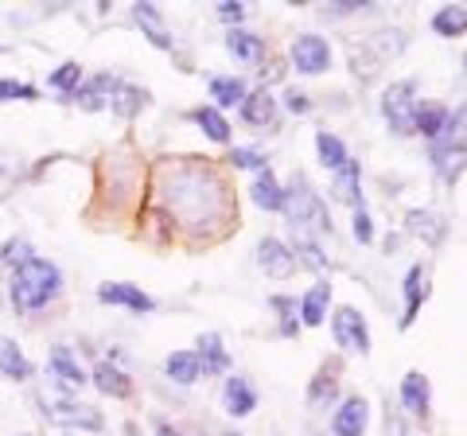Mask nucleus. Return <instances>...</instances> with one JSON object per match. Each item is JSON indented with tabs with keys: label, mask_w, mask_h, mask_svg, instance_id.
<instances>
[{
	"label": "nucleus",
	"mask_w": 467,
	"mask_h": 436,
	"mask_svg": "<svg viewBox=\"0 0 467 436\" xmlns=\"http://www.w3.org/2000/svg\"><path fill=\"white\" fill-rule=\"evenodd\" d=\"M55 90H63V94H78V82H82V67L78 63H63L55 70V75L47 78Z\"/></svg>",
	"instance_id": "72a5a7b5"
},
{
	"label": "nucleus",
	"mask_w": 467,
	"mask_h": 436,
	"mask_svg": "<svg viewBox=\"0 0 467 436\" xmlns=\"http://www.w3.org/2000/svg\"><path fill=\"white\" fill-rule=\"evenodd\" d=\"M339 367L335 362H327V367H319V374L312 378V386H308V405L312 410H327V405L339 398Z\"/></svg>",
	"instance_id": "dca6fc26"
},
{
	"label": "nucleus",
	"mask_w": 467,
	"mask_h": 436,
	"mask_svg": "<svg viewBox=\"0 0 467 436\" xmlns=\"http://www.w3.org/2000/svg\"><path fill=\"white\" fill-rule=\"evenodd\" d=\"M195 358H199L202 374H226V370H230V355H226L223 336H218V331H207V336H199Z\"/></svg>",
	"instance_id": "4468645a"
},
{
	"label": "nucleus",
	"mask_w": 467,
	"mask_h": 436,
	"mask_svg": "<svg viewBox=\"0 0 467 436\" xmlns=\"http://www.w3.org/2000/svg\"><path fill=\"white\" fill-rule=\"evenodd\" d=\"M285 106L292 109V113H308L312 109V101H308V94H300V90H288V101Z\"/></svg>",
	"instance_id": "a19ab883"
},
{
	"label": "nucleus",
	"mask_w": 467,
	"mask_h": 436,
	"mask_svg": "<svg viewBox=\"0 0 467 436\" xmlns=\"http://www.w3.org/2000/svg\"><path fill=\"white\" fill-rule=\"evenodd\" d=\"M27 257H36L32 245H27V238H8L5 245H0V261H5V265H12V269L24 265Z\"/></svg>",
	"instance_id": "f704fd0d"
},
{
	"label": "nucleus",
	"mask_w": 467,
	"mask_h": 436,
	"mask_svg": "<svg viewBox=\"0 0 467 436\" xmlns=\"http://www.w3.org/2000/svg\"><path fill=\"white\" fill-rule=\"evenodd\" d=\"M192 121H195L211 140H218V144L230 140V125H226V118H223V113H218L214 106H199V109L192 113Z\"/></svg>",
	"instance_id": "7c9ffc66"
},
{
	"label": "nucleus",
	"mask_w": 467,
	"mask_h": 436,
	"mask_svg": "<svg viewBox=\"0 0 467 436\" xmlns=\"http://www.w3.org/2000/svg\"><path fill=\"white\" fill-rule=\"evenodd\" d=\"M417 82L401 78L382 94V118L398 137H413V118H417Z\"/></svg>",
	"instance_id": "7ed1b4c3"
},
{
	"label": "nucleus",
	"mask_w": 467,
	"mask_h": 436,
	"mask_svg": "<svg viewBox=\"0 0 467 436\" xmlns=\"http://www.w3.org/2000/svg\"><path fill=\"white\" fill-rule=\"evenodd\" d=\"M43 417L55 420V425H67V429H90V432L101 429V413L82 401H51V405H43Z\"/></svg>",
	"instance_id": "0eeeda50"
},
{
	"label": "nucleus",
	"mask_w": 467,
	"mask_h": 436,
	"mask_svg": "<svg viewBox=\"0 0 467 436\" xmlns=\"http://www.w3.org/2000/svg\"><path fill=\"white\" fill-rule=\"evenodd\" d=\"M358 180H362V171H358V160H347V164L335 171V199H343L350 202V207H362V192H358Z\"/></svg>",
	"instance_id": "4be33fe9"
},
{
	"label": "nucleus",
	"mask_w": 467,
	"mask_h": 436,
	"mask_svg": "<svg viewBox=\"0 0 467 436\" xmlns=\"http://www.w3.org/2000/svg\"><path fill=\"white\" fill-rule=\"evenodd\" d=\"M90 382L101 389V394H109V398H129V394H133V378H129L125 370H117L113 362H98Z\"/></svg>",
	"instance_id": "f3484780"
},
{
	"label": "nucleus",
	"mask_w": 467,
	"mask_h": 436,
	"mask_svg": "<svg viewBox=\"0 0 467 436\" xmlns=\"http://www.w3.org/2000/svg\"><path fill=\"white\" fill-rule=\"evenodd\" d=\"M327 304H331V285H327V281L312 285L308 293H304V304H300L304 324H308V327H319V324H324V319H327Z\"/></svg>",
	"instance_id": "6ab92c4d"
},
{
	"label": "nucleus",
	"mask_w": 467,
	"mask_h": 436,
	"mask_svg": "<svg viewBox=\"0 0 467 436\" xmlns=\"http://www.w3.org/2000/svg\"><path fill=\"white\" fill-rule=\"evenodd\" d=\"M273 308L281 312V331H285V336H296L300 324H296V319H292V308H296V304H292L288 296H273Z\"/></svg>",
	"instance_id": "4c0bfd02"
},
{
	"label": "nucleus",
	"mask_w": 467,
	"mask_h": 436,
	"mask_svg": "<svg viewBox=\"0 0 467 436\" xmlns=\"http://www.w3.org/2000/svg\"><path fill=\"white\" fill-rule=\"evenodd\" d=\"M257 261H261V269H265L269 277H288V273L296 269V254H292L281 238H261Z\"/></svg>",
	"instance_id": "9b49d317"
},
{
	"label": "nucleus",
	"mask_w": 467,
	"mask_h": 436,
	"mask_svg": "<svg viewBox=\"0 0 467 436\" xmlns=\"http://www.w3.org/2000/svg\"><path fill=\"white\" fill-rule=\"evenodd\" d=\"M355 238L367 245V242H374V226H370V214H367V207H355Z\"/></svg>",
	"instance_id": "ea45409f"
},
{
	"label": "nucleus",
	"mask_w": 467,
	"mask_h": 436,
	"mask_svg": "<svg viewBox=\"0 0 467 436\" xmlns=\"http://www.w3.org/2000/svg\"><path fill=\"white\" fill-rule=\"evenodd\" d=\"M211 98H214V109L218 106H242L245 101V82L234 78V75H218V78H211Z\"/></svg>",
	"instance_id": "c85d7f7f"
},
{
	"label": "nucleus",
	"mask_w": 467,
	"mask_h": 436,
	"mask_svg": "<svg viewBox=\"0 0 467 436\" xmlns=\"http://www.w3.org/2000/svg\"><path fill=\"white\" fill-rule=\"evenodd\" d=\"M133 16H137V20L144 24V36H149V39L156 43V47H164V51L171 47L168 32H164V27H160V12H156L152 5H137V8H133Z\"/></svg>",
	"instance_id": "473e14b6"
},
{
	"label": "nucleus",
	"mask_w": 467,
	"mask_h": 436,
	"mask_svg": "<svg viewBox=\"0 0 467 436\" xmlns=\"http://www.w3.org/2000/svg\"><path fill=\"white\" fill-rule=\"evenodd\" d=\"M230 164H234V168H257V171L269 168L265 156H261L257 149H234V152H230Z\"/></svg>",
	"instance_id": "e433bc0d"
},
{
	"label": "nucleus",
	"mask_w": 467,
	"mask_h": 436,
	"mask_svg": "<svg viewBox=\"0 0 467 436\" xmlns=\"http://www.w3.org/2000/svg\"><path fill=\"white\" fill-rule=\"evenodd\" d=\"M401 401H405V410L420 417V420H429V410H432V389H429V378L420 374V370H409L401 378Z\"/></svg>",
	"instance_id": "9d476101"
},
{
	"label": "nucleus",
	"mask_w": 467,
	"mask_h": 436,
	"mask_svg": "<svg viewBox=\"0 0 467 436\" xmlns=\"http://www.w3.org/2000/svg\"><path fill=\"white\" fill-rule=\"evenodd\" d=\"M429 156H432L436 176L444 183H456L463 176V168H467V109L456 113V118H448L444 133L432 140Z\"/></svg>",
	"instance_id": "f03ea898"
},
{
	"label": "nucleus",
	"mask_w": 467,
	"mask_h": 436,
	"mask_svg": "<svg viewBox=\"0 0 467 436\" xmlns=\"http://www.w3.org/2000/svg\"><path fill=\"white\" fill-rule=\"evenodd\" d=\"M0 374L12 378V382H27L32 378V362H27V355L12 339H0Z\"/></svg>",
	"instance_id": "412c9836"
},
{
	"label": "nucleus",
	"mask_w": 467,
	"mask_h": 436,
	"mask_svg": "<svg viewBox=\"0 0 467 436\" xmlns=\"http://www.w3.org/2000/svg\"><path fill=\"white\" fill-rule=\"evenodd\" d=\"M164 374L171 378V382H180V386H192V382H199L202 367H199L195 351H171L164 358Z\"/></svg>",
	"instance_id": "aec40b11"
},
{
	"label": "nucleus",
	"mask_w": 467,
	"mask_h": 436,
	"mask_svg": "<svg viewBox=\"0 0 467 436\" xmlns=\"http://www.w3.org/2000/svg\"><path fill=\"white\" fill-rule=\"evenodd\" d=\"M292 226H316V230H331V218H327V207L308 183H292V192H285V207Z\"/></svg>",
	"instance_id": "20e7f679"
},
{
	"label": "nucleus",
	"mask_w": 467,
	"mask_h": 436,
	"mask_svg": "<svg viewBox=\"0 0 467 436\" xmlns=\"http://www.w3.org/2000/svg\"><path fill=\"white\" fill-rule=\"evenodd\" d=\"M429 296V265H409L405 273V316H401V327H409L417 319V308H420V300Z\"/></svg>",
	"instance_id": "f8f14e48"
},
{
	"label": "nucleus",
	"mask_w": 467,
	"mask_h": 436,
	"mask_svg": "<svg viewBox=\"0 0 467 436\" xmlns=\"http://www.w3.org/2000/svg\"><path fill=\"white\" fill-rule=\"evenodd\" d=\"M242 118L257 125V129H269L276 121V98L269 90H257V94H245L242 101Z\"/></svg>",
	"instance_id": "a211bd4d"
},
{
	"label": "nucleus",
	"mask_w": 467,
	"mask_h": 436,
	"mask_svg": "<svg viewBox=\"0 0 467 436\" xmlns=\"http://www.w3.org/2000/svg\"><path fill=\"white\" fill-rule=\"evenodd\" d=\"M98 300L101 304H117V308H129V312H152L156 308V300L149 293H140L137 285H121V281L101 285L98 288Z\"/></svg>",
	"instance_id": "6e6552de"
},
{
	"label": "nucleus",
	"mask_w": 467,
	"mask_h": 436,
	"mask_svg": "<svg viewBox=\"0 0 467 436\" xmlns=\"http://www.w3.org/2000/svg\"><path fill=\"white\" fill-rule=\"evenodd\" d=\"M113 90H117V78L113 75H98V78L86 82L75 98H82L86 109H101V106H106V98H113Z\"/></svg>",
	"instance_id": "c756f323"
},
{
	"label": "nucleus",
	"mask_w": 467,
	"mask_h": 436,
	"mask_svg": "<svg viewBox=\"0 0 467 436\" xmlns=\"http://www.w3.org/2000/svg\"><path fill=\"white\" fill-rule=\"evenodd\" d=\"M331 331H335V343H339L347 355H370V327L355 308H347V304L335 308Z\"/></svg>",
	"instance_id": "39448f33"
},
{
	"label": "nucleus",
	"mask_w": 467,
	"mask_h": 436,
	"mask_svg": "<svg viewBox=\"0 0 467 436\" xmlns=\"http://www.w3.org/2000/svg\"><path fill=\"white\" fill-rule=\"evenodd\" d=\"M223 401H226V413L230 417H250L257 410V394H254V386L245 382V378L238 374H230L226 378V386H223Z\"/></svg>",
	"instance_id": "ddd939ff"
},
{
	"label": "nucleus",
	"mask_w": 467,
	"mask_h": 436,
	"mask_svg": "<svg viewBox=\"0 0 467 436\" xmlns=\"http://www.w3.org/2000/svg\"><path fill=\"white\" fill-rule=\"evenodd\" d=\"M223 436H242V432H234V429H230V432H223Z\"/></svg>",
	"instance_id": "a18cd8bd"
},
{
	"label": "nucleus",
	"mask_w": 467,
	"mask_h": 436,
	"mask_svg": "<svg viewBox=\"0 0 467 436\" xmlns=\"http://www.w3.org/2000/svg\"><path fill=\"white\" fill-rule=\"evenodd\" d=\"M218 16H223V20H234V24H238V20L245 16V8H242V5H230V0H226V5H218Z\"/></svg>",
	"instance_id": "79ce46f5"
},
{
	"label": "nucleus",
	"mask_w": 467,
	"mask_h": 436,
	"mask_svg": "<svg viewBox=\"0 0 467 436\" xmlns=\"http://www.w3.org/2000/svg\"><path fill=\"white\" fill-rule=\"evenodd\" d=\"M444 125H448V109H444V106H436V101H429V106H417L413 133H420V137L436 140V137L444 133Z\"/></svg>",
	"instance_id": "393cba45"
},
{
	"label": "nucleus",
	"mask_w": 467,
	"mask_h": 436,
	"mask_svg": "<svg viewBox=\"0 0 467 436\" xmlns=\"http://www.w3.org/2000/svg\"><path fill=\"white\" fill-rule=\"evenodd\" d=\"M405 226H409V234H417V238H425L429 245H436L444 238V223L436 218L432 211H409L405 214Z\"/></svg>",
	"instance_id": "cd10ccee"
},
{
	"label": "nucleus",
	"mask_w": 467,
	"mask_h": 436,
	"mask_svg": "<svg viewBox=\"0 0 467 436\" xmlns=\"http://www.w3.org/2000/svg\"><path fill=\"white\" fill-rule=\"evenodd\" d=\"M226 47H230L234 55H238L242 63H257V59H265V43H261V36L245 32V27H230Z\"/></svg>",
	"instance_id": "5701e85b"
},
{
	"label": "nucleus",
	"mask_w": 467,
	"mask_h": 436,
	"mask_svg": "<svg viewBox=\"0 0 467 436\" xmlns=\"http://www.w3.org/2000/svg\"><path fill=\"white\" fill-rule=\"evenodd\" d=\"M129 436H140V432H137V425H129Z\"/></svg>",
	"instance_id": "c03bdc74"
},
{
	"label": "nucleus",
	"mask_w": 467,
	"mask_h": 436,
	"mask_svg": "<svg viewBox=\"0 0 467 436\" xmlns=\"http://www.w3.org/2000/svg\"><path fill=\"white\" fill-rule=\"evenodd\" d=\"M156 432H160V436H180V429H175V425H168L164 417H156Z\"/></svg>",
	"instance_id": "37998d69"
},
{
	"label": "nucleus",
	"mask_w": 467,
	"mask_h": 436,
	"mask_svg": "<svg viewBox=\"0 0 467 436\" xmlns=\"http://www.w3.org/2000/svg\"><path fill=\"white\" fill-rule=\"evenodd\" d=\"M367 420H370L367 398H347L339 410H335L331 429H335V436H362L367 432Z\"/></svg>",
	"instance_id": "1a4fd4ad"
},
{
	"label": "nucleus",
	"mask_w": 467,
	"mask_h": 436,
	"mask_svg": "<svg viewBox=\"0 0 467 436\" xmlns=\"http://www.w3.org/2000/svg\"><path fill=\"white\" fill-rule=\"evenodd\" d=\"M144 101H149V94H144V90L117 82V90H113V98H109V106H113V113H121V118H133V113L144 106Z\"/></svg>",
	"instance_id": "2f4dec72"
},
{
	"label": "nucleus",
	"mask_w": 467,
	"mask_h": 436,
	"mask_svg": "<svg viewBox=\"0 0 467 436\" xmlns=\"http://www.w3.org/2000/svg\"><path fill=\"white\" fill-rule=\"evenodd\" d=\"M292 254H300L312 269H324V265H327L324 254H319V245H316V242H308V238H300V242H296V250H292Z\"/></svg>",
	"instance_id": "58836bf2"
},
{
	"label": "nucleus",
	"mask_w": 467,
	"mask_h": 436,
	"mask_svg": "<svg viewBox=\"0 0 467 436\" xmlns=\"http://www.w3.org/2000/svg\"><path fill=\"white\" fill-rule=\"evenodd\" d=\"M47 367H51V374L58 378V382L70 386V389H78L82 382H90V378H86V370L78 367V358L70 355V347H51Z\"/></svg>",
	"instance_id": "2eb2a0df"
},
{
	"label": "nucleus",
	"mask_w": 467,
	"mask_h": 436,
	"mask_svg": "<svg viewBox=\"0 0 467 436\" xmlns=\"http://www.w3.org/2000/svg\"><path fill=\"white\" fill-rule=\"evenodd\" d=\"M36 86L16 82V78H0V101H32Z\"/></svg>",
	"instance_id": "c9c22d12"
},
{
	"label": "nucleus",
	"mask_w": 467,
	"mask_h": 436,
	"mask_svg": "<svg viewBox=\"0 0 467 436\" xmlns=\"http://www.w3.org/2000/svg\"><path fill=\"white\" fill-rule=\"evenodd\" d=\"M63 293V273L47 257H27L24 265L12 269L8 281V300L16 312H39Z\"/></svg>",
	"instance_id": "f257e3e1"
},
{
	"label": "nucleus",
	"mask_w": 467,
	"mask_h": 436,
	"mask_svg": "<svg viewBox=\"0 0 467 436\" xmlns=\"http://www.w3.org/2000/svg\"><path fill=\"white\" fill-rule=\"evenodd\" d=\"M254 202L261 211H281L285 207V192H281V183H276V176L265 168V171H257V183H254Z\"/></svg>",
	"instance_id": "bb28decb"
},
{
	"label": "nucleus",
	"mask_w": 467,
	"mask_h": 436,
	"mask_svg": "<svg viewBox=\"0 0 467 436\" xmlns=\"http://www.w3.org/2000/svg\"><path fill=\"white\" fill-rule=\"evenodd\" d=\"M463 67H467V55H463Z\"/></svg>",
	"instance_id": "49530a36"
},
{
	"label": "nucleus",
	"mask_w": 467,
	"mask_h": 436,
	"mask_svg": "<svg viewBox=\"0 0 467 436\" xmlns=\"http://www.w3.org/2000/svg\"><path fill=\"white\" fill-rule=\"evenodd\" d=\"M292 67L300 75H319V70L331 67V43L324 36H296L292 43Z\"/></svg>",
	"instance_id": "423d86ee"
},
{
	"label": "nucleus",
	"mask_w": 467,
	"mask_h": 436,
	"mask_svg": "<svg viewBox=\"0 0 467 436\" xmlns=\"http://www.w3.org/2000/svg\"><path fill=\"white\" fill-rule=\"evenodd\" d=\"M432 32L444 36V39L463 36V32H467V8H463V5H444V8L432 16Z\"/></svg>",
	"instance_id": "a878e982"
},
{
	"label": "nucleus",
	"mask_w": 467,
	"mask_h": 436,
	"mask_svg": "<svg viewBox=\"0 0 467 436\" xmlns=\"http://www.w3.org/2000/svg\"><path fill=\"white\" fill-rule=\"evenodd\" d=\"M316 152H319V164H324L327 171H339L347 160H350L347 144L335 137V133H327V129H319V133H316Z\"/></svg>",
	"instance_id": "b1692460"
}]
</instances>
